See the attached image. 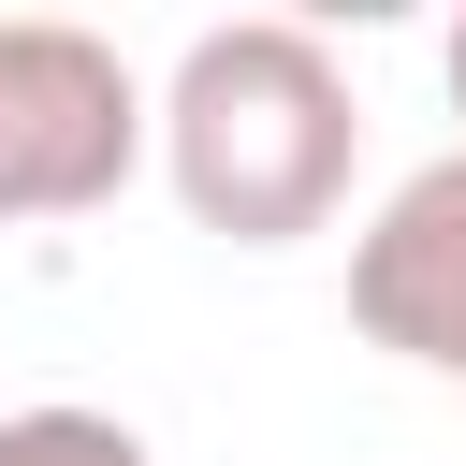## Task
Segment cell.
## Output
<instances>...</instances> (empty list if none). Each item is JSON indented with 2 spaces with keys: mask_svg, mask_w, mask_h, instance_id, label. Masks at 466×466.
Instances as JSON below:
<instances>
[{
  "mask_svg": "<svg viewBox=\"0 0 466 466\" xmlns=\"http://www.w3.org/2000/svg\"><path fill=\"white\" fill-rule=\"evenodd\" d=\"M146 146L218 248H306L350 204L364 102L306 15H233V29H189V58L146 102Z\"/></svg>",
  "mask_w": 466,
  "mask_h": 466,
  "instance_id": "cell-1",
  "label": "cell"
},
{
  "mask_svg": "<svg viewBox=\"0 0 466 466\" xmlns=\"http://www.w3.org/2000/svg\"><path fill=\"white\" fill-rule=\"evenodd\" d=\"M146 160V87L102 29L73 15H0V233L15 218H87Z\"/></svg>",
  "mask_w": 466,
  "mask_h": 466,
  "instance_id": "cell-2",
  "label": "cell"
},
{
  "mask_svg": "<svg viewBox=\"0 0 466 466\" xmlns=\"http://www.w3.org/2000/svg\"><path fill=\"white\" fill-rule=\"evenodd\" d=\"M350 320H364L393 364H422V379L466 393V160H422V175L350 233Z\"/></svg>",
  "mask_w": 466,
  "mask_h": 466,
  "instance_id": "cell-3",
  "label": "cell"
},
{
  "mask_svg": "<svg viewBox=\"0 0 466 466\" xmlns=\"http://www.w3.org/2000/svg\"><path fill=\"white\" fill-rule=\"evenodd\" d=\"M0 466H160L116 408H15L0 422Z\"/></svg>",
  "mask_w": 466,
  "mask_h": 466,
  "instance_id": "cell-4",
  "label": "cell"
},
{
  "mask_svg": "<svg viewBox=\"0 0 466 466\" xmlns=\"http://www.w3.org/2000/svg\"><path fill=\"white\" fill-rule=\"evenodd\" d=\"M437 73H451V116H466V29H451V58H437ZM451 160H466V146H451Z\"/></svg>",
  "mask_w": 466,
  "mask_h": 466,
  "instance_id": "cell-5",
  "label": "cell"
}]
</instances>
